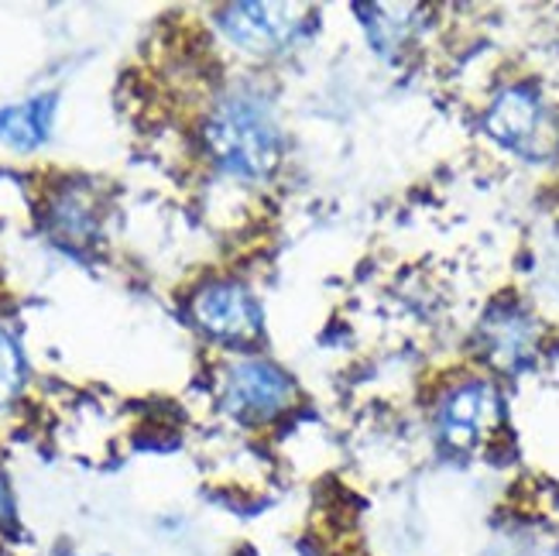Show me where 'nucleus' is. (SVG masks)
I'll return each mask as SVG.
<instances>
[{
  "mask_svg": "<svg viewBox=\"0 0 559 556\" xmlns=\"http://www.w3.org/2000/svg\"><path fill=\"white\" fill-rule=\"evenodd\" d=\"M221 28L245 52L272 56L299 35L302 17L288 4H234L221 14Z\"/></svg>",
  "mask_w": 559,
  "mask_h": 556,
  "instance_id": "nucleus-4",
  "label": "nucleus"
},
{
  "mask_svg": "<svg viewBox=\"0 0 559 556\" xmlns=\"http://www.w3.org/2000/svg\"><path fill=\"white\" fill-rule=\"evenodd\" d=\"M495 416H498V395L491 385L467 381L447 395L440 409V429L453 447H467L495 423Z\"/></svg>",
  "mask_w": 559,
  "mask_h": 556,
  "instance_id": "nucleus-5",
  "label": "nucleus"
},
{
  "mask_svg": "<svg viewBox=\"0 0 559 556\" xmlns=\"http://www.w3.org/2000/svg\"><path fill=\"white\" fill-rule=\"evenodd\" d=\"M480 336H484V351H488V357L501 368L522 365V360L532 354V347H536V327L515 309L495 312V317L484 323Z\"/></svg>",
  "mask_w": 559,
  "mask_h": 556,
  "instance_id": "nucleus-8",
  "label": "nucleus"
},
{
  "mask_svg": "<svg viewBox=\"0 0 559 556\" xmlns=\"http://www.w3.org/2000/svg\"><path fill=\"white\" fill-rule=\"evenodd\" d=\"M296 399V385L269 360H240L227 375V409L245 423H269Z\"/></svg>",
  "mask_w": 559,
  "mask_h": 556,
  "instance_id": "nucleus-2",
  "label": "nucleus"
},
{
  "mask_svg": "<svg viewBox=\"0 0 559 556\" xmlns=\"http://www.w3.org/2000/svg\"><path fill=\"white\" fill-rule=\"evenodd\" d=\"M488 131L508 144L515 152H528L532 141L543 131V104L539 96L525 90V86H512L504 90L498 100L488 110Z\"/></svg>",
  "mask_w": 559,
  "mask_h": 556,
  "instance_id": "nucleus-6",
  "label": "nucleus"
},
{
  "mask_svg": "<svg viewBox=\"0 0 559 556\" xmlns=\"http://www.w3.org/2000/svg\"><path fill=\"white\" fill-rule=\"evenodd\" d=\"M24 385V360L14 344V336L8 330H0V405H8L17 399Z\"/></svg>",
  "mask_w": 559,
  "mask_h": 556,
  "instance_id": "nucleus-10",
  "label": "nucleus"
},
{
  "mask_svg": "<svg viewBox=\"0 0 559 556\" xmlns=\"http://www.w3.org/2000/svg\"><path fill=\"white\" fill-rule=\"evenodd\" d=\"M206 149L230 176L264 179L282 155V138L272 107L251 93H234L216 104L206 120Z\"/></svg>",
  "mask_w": 559,
  "mask_h": 556,
  "instance_id": "nucleus-1",
  "label": "nucleus"
},
{
  "mask_svg": "<svg viewBox=\"0 0 559 556\" xmlns=\"http://www.w3.org/2000/svg\"><path fill=\"white\" fill-rule=\"evenodd\" d=\"M192 317L197 323L227 344H248L261 336V309L251 293L237 282H210L192 299Z\"/></svg>",
  "mask_w": 559,
  "mask_h": 556,
  "instance_id": "nucleus-3",
  "label": "nucleus"
},
{
  "mask_svg": "<svg viewBox=\"0 0 559 556\" xmlns=\"http://www.w3.org/2000/svg\"><path fill=\"white\" fill-rule=\"evenodd\" d=\"M14 519V498H11V485L4 471H0V522H11Z\"/></svg>",
  "mask_w": 559,
  "mask_h": 556,
  "instance_id": "nucleus-11",
  "label": "nucleus"
},
{
  "mask_svg": "<svg viewBox=\"0 0 559 556\" xmlns=\"http://www.w3.org/2000/svg\"><path fill=\"white\" fill-rule=\"evenodd\" d=\"M52 224L66 240H86L93 230V210L80 192H66L52 203Z\"/></svg>",
  "mask_w": 559,
  "mask_h": 556,
  "instance_id": "nucleus-9",
  "label": "nucleus"
},
{
  "mask_svg": "<svg viewBox=\"0 0 559 556\" xmlns=\"http://www.w3.org/2000/svg\"><path fill=\"white\" fill-rule=\"evenodd\" d=\"M52 114H56V96L41 93L32 100L14 104L0 110V141L14 152H35L38 144H45L48 128H52Z\"/></svg>",
  "mask_w": 559,
  "mask_h": 556,
  "instance_id": "nucleus-7",
  "label": "nucleus"
}]
</instances>
